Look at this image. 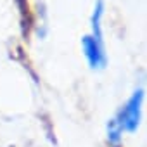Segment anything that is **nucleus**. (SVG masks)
I'll return each mask as SVG.
<instances>
[{"label":"nucleus","mask_w":147,"mask_h":147,"mask_svg":"<svg viewBox=\"0 0 147 147\" xmlns=\"http://www.w3.org/2000/svg\"><path fill=\"white\" fill-rule=\"evenodd\" d=\"M142 104H144V90L137 88L121 106L118 114L113 118L123 133H135L138 130L142 119Z\"/></svg>","instance_id":"obj_1"},{"label":"nucleus","mask_w":147,"mask_h":147,"mask_svg":"<svg viewBox=\"0 0 147 147\" xmlns=\"http://www.w3.org/2000/svg\"><path fill=\"white\" fill-rule=\"evenodd\" d=\"M82 52L90 69L100 71L107 66V54H106V45L102 38H97L90 33L85 35L82 38Z\"/></svg>","instance_id":"obj_2"},{"label":"nucleus","mask_w":147,"mask_h":147,"mask_svg":"<svg viewBox=\"0 0 147 147\" xmlns=\"http://www.w3.org/2000/svg\"><path fill=\"white\" fill-rule=\"evenodd\" d=\"M121 138H123V131L119 130V126L116 125L114 119H109L107 121V142L116 147L121 142Z\"/></svg>","instance_id":"obj_3"}]
</instances>
